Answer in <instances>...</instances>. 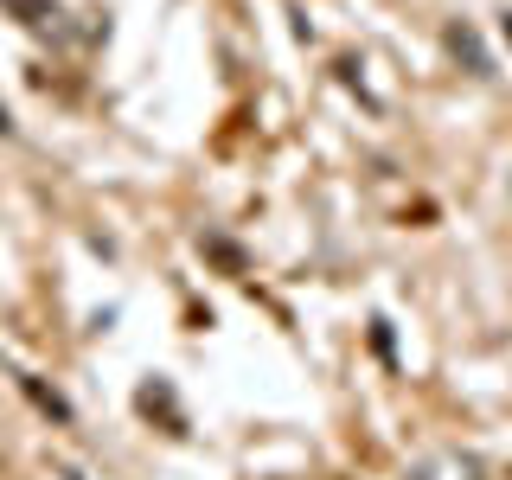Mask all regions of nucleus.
Instances as JSON below:
<instances>
[{
  "instance_id": "1",
  "label": "nucleus",
  "mask_w": 512,
  "mask_h": 480,
  "mask_svg": "<svg viewBox=\"0 0 512 480\" xmlns=\"http://www.w3.org/2000/svg\"><path fill=\"white\" fill-rule=\"evenodd\" d=\"M410 480H480V461H474V455H442V461L410 468Z\"/></svg>"
},
{
  "instance_id": "3",
  "label": "nucleus",
  "mask_w": 512,
  "mask_h": 480,
  "mask_svg": "<svg viewBox=\"0 0 512 480\" xmlns=\"http://www.w3.org/2000/svg\"><path fill=\"white\" fill-rule=\"evenodd\" d=\"M0 128H7V109H0Z\"/></svg>"
},
{
  "instance_id": "2",
  "label": "nucleus",
  "mask_w": 512,
  "mask_h": 480,
  "mask_svg": "<svg viewBox=\"0 0 512 480\" xmlns=\"http://www.w3.org/2000/svg\"><path fill=\"white\" fill-rule=\"evenodd\" d=\"M7 7H20L26 26H45V20H52V7H45V0H7Z\"/></svg>"
}]
</instances>
